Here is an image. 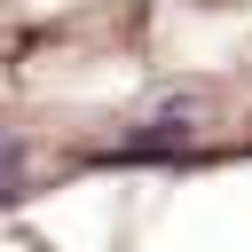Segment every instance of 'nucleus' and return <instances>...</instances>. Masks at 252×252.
Listing matches in <instances>:
<instances>
[{
    "label": "nucleus",
    "mask_w": 252,
    "mask_h": 252,
    "mask_svg": "<svg viewBox=\"0 0 252 252\" xmlns=\"http://www.w3.org/2000/svg\"><path fill=\"white\" fill-rule=\"evenodd\" d=\"M0 197H24V142L0 134Z\"/></svg>",
    "instance_id": "nucleus-1"
}]
</instances>
